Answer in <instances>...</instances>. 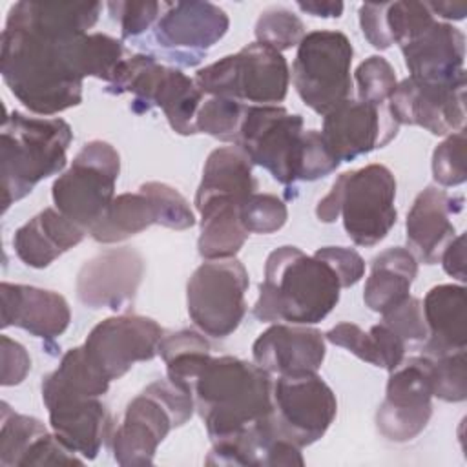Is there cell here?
<instances>
[{"mask_svg":"<svg viewBox=\"0 0 467 467\" xmlns=\"http://www.w3.org/2000/svg\"><path fill=\"white\" fill-rule=\"evenodd\" d=\"M99 2H33L11 5L5 24L22 26L51 36H78L91 29L100 15Z\"/></svg>","mask_w":467,"mask_h":467,"instance_id":"obj_28","label":"cell"},{"mask_svg":"<svg viewBox=\"0 0 467 467\" xmlns=\"http://www.w3.org/2000/svg\"><path fill=\"white\" fill-rule=\"evenodd\" d=\"M195 410L190 392L170 379H157L126 407L120 425L113 431L111 447L119 465H150L157 447L171 429L184 425Z\"/></svg>","mask_w":467,"mask_h":467,"instance_id":"obj_6","label":"cell"},{"mask_svg":"<svg viewBox=\"0 0 467 467\" xmlns=\"http://www.w3.org/2000/svg\"><path fill=\"white\" fill-rule=\"evenodd\" d=\"M159 354L166 363L168 379L186 392H190L193 379L212 356L206 337L192 328L164 336L159 345Z\"/></svg>","mask_w":467,"mask_h":467,"instance_id":"obj_33","label":"cell"},{"mask_svg":"<svg viewBox=\"0 0 467 467\" xmlns=\"http://www.w3.org/2000/svg\"><path fill=\"white\" fill-rule=\"evenodd\" d=\"M86 230L62 215L57 208H44L13 235L16 257L31 268H46L57 257L77 246Z\"/></svg>","mask_w":467,"mask_h":467,"instance_id":"obj_26","label":"cell"},{"mask_svg":"<svg viewBox=\"0 0 467 467\" xmlns=\"http://www.w3.org/2000/svg\"><path fill=\"white\" fill-rule=\"evenodd\" d=\"M0 354H2L0 383L4 387L22 383L27 372L31 370V358L27 350L18 341L7 336H0Z\"/></svg>","mask_w":467,"mask_h":467,"instance_id":"obj_47","label":"cell"},{"mask_svg":"<svg viewBox=\"0 0 467 467\" xmlns=\"http://www.w3.org/2000/svg\"><path fill=\"white\" fill-rule=\"evenodd\" d=\"M325 339L336 347L348 350L350 354L358 356L359 359L381 368V358H379V352L376 348L372 336L368 332H365L363 328H359L358 325L347 323V321L337 323L325 334Z\"/></svg>","mask_w":467,"mask_h":467,"instance_id":"obj_45","label":"cell"},{"mask_svg":"<svg viewBox=\"0 0 467 467\" xmlns=\"http://www.w3.org/2000/svg\"><path fill=\"white\" fill-rule=\"evenodd\" d=\"M352 44L341 31L317 29L297 44L292 82L301 100L317 115H327L350 99Z\"/></svg>","mask_w":467,"mask_h":467,"instance_id":"obj_10","label":"cell"},{"mask_svg":"<svg viewBox=\"0 0 467 467\" xmlns=\"http://www.w3.org/2000/svg\"><path fill=\"white\" fill-rule=\"evenodd\" d=\"M111 16L120 24L122 38H131L144 33L153 22L159 20L162 4L159 2H108Z\"/></svg>","mask_w":467,"mask_h":467,"instance_id":"obj_43","label":"cell"},{"mask_svg":"<svg viewBox=\"0 0 467 467\" xmlns=\"http://www.w3.org/2000/svg\"><path fill=\"white\" fill-rule=\"evenodd\" d=\"M288 219L286 204L272 193H252L239 208V221L248 234H274Z\"/></svg>","mask_w":467,"mask_h":467,"instance_id":"obj_40","label":"cell"},{"mask_svg":"<svg viewBox=\"0 0 467 467\" xmlns=\"http://www.w3.org/2000/svg\"><path fill=\"white\" fill-rule=\"evenodd\" d=\"M244 111L246 106L237 100L224 97H210L202 100L197 111L195 130L197 133H206L223 142L235 144Z\"/></svg>","mask_w":467,"mask_h":467,"instance_id":"obj_35","label":"cell"},{"mask_svg":"<svg viewBox=\"0 0 467 467\" xmlns=\"http://www.w3.org/2000/svg\"><path fill=\"white\" fill-rule=\"evenodd\" d=\"M108 91L131 93L139 111L161 108L171 130L179 135H195V119L202 104V93L195 80L181 69L157 62L151 55H131L122 60Z\"/></svg>","mask_w":467,"mask_h":467,"instance_id":"obj_8","label":"cell"},{"mask_svg":"<svg viewBox=\"0 0 467 467\" xmlns=\"http://www.w3.org/2000/svg\"><path fill=\"white\" fill-rule=\"evenodd\" d=\"M400 124L387 106L347 99L323 119V140L339 162H350L376 148L387 146Z\"/></svg>","mask_w":467,"mask_h":467,"instance_id":"obj_16","label":"cell"},{"mask_svg":"<svg viewBox=\"0 0 467 467\" xmlns=\"http://www.w3.org/2000/svg\"><path fill=\"white\" fill-rule=\"evenodd\" d=\"M246 290L248 272L239 259L206 261L188 279V314L202 334L228 337L246 314Z\"/></svg>","mask_w":467,"mask_h":467,"instance_id":"obj_11","label":"cell"},{"mask_svg":"<svg viewBox=\"0 0 467 467\" xmlns=\"http://www.w3.org/2000/svg\"><path fill=\"white\" fill-rule=\"evenodd\" d=\"M416 274L418 261L410 250L401 246L383 250L370 263V275L363 288L365 305L372 312L385 314L410 296Z\"/></svg>","mask_w":467,"mask_h":467,"instance_id":"obj_29","label":"cell"},{"mask_svg":"<svg viewBox=\"0 0 467 467\" xmlns=\"http://www.w3.org/2000/svg\"><path fill=\"white\" fill-rule=\"evenodd\" d=\"M139 192H142L157 217V224L171 228V230H188L195 224V215L188 204V201L170 184L150 181L144 182Z\"/></svg>","mask_w":467,"mask_h":467,"instance_id":"obj_37","label":"cell"},{"mask_svg":"<svg viewBox=\"0 0 467 467\" xmlns=\"http://www.w3.org/2000/svg\"><path fill=\"white\" fill-rule=\"evenodd\" d=\"M400 49L409 78L429 86L465 84V36L458 27L434 20Z\"/></svg>","mask_w":467,"mask_h":467,"instance_id":"obj_20","label":"cell"},{"mask_svg":"<svg viewBox=\"0 0 467 467\" xmlns=\"http://www.w3.org/2000/svg\"><path fill=\"white\" fill-rule=\"evenodd\" d=\"M193 80L202 95L232 99L244 106H277L288 93L290 69L283 53L252 42L199 69Z\"/></svg>","mask_w":467,"mask_h":467,"instance_id":"obj_7","label":"cell"},{"mask_svg":"<svg viewBox=\"0 0 467 467\" xmlns=\"http://www.w3.org/2000/svg\"><path fill=\"white\" fill-rule=\"evenodd\" d=\"M71 126L58 117H29L11 111L2 119L0 175L5 212L46 177L66 168Z\"/></svg>","mask_w":467,"mask_h":467,"instance_id":"obj_4","label":"cell"},{"mask_svg":"<svg viewBox=\"0 0 467 467\" xmlns=\"http://www.w3.org/2000/svg\"><path fill=\"white\" fill-rule=\"evenodd\" d=\"M2 328L20 327L40 339H55L66 332L71 310L64 296L29 285H0Z\"/></svg>","mask_w":467,"mask_h":467,"instance_id":"obj_24","label":"cell"},{"mask_svg":"<svg viewBox=\"0 0 467 467\" xmlns=\"http://www.w3.org/2000/svg\"><path fill=\"white\" fill-rule=\"evenodd\" d=\"M46 432L47 429L40 420L18 414L4 401L0 416V465L20 467L31 445Z\"/></svg>","mask_w":467,"mask_h":467,"instance_id":"obj_34","label":"cell"},{"mask_svg":"<svg viewBox=\"0 0 467 467\" xmlns=\"http://www.w3.org/2000/svg\"><path fill=\"white\" fill-rule=\"evenodd\" d=\"M434 20L425 2H381L359 7L361 31L376 49H389L392 44L403 46Z\"/></svg>","mask_w":467,"mask_h":467,"instance_id":"obj_27","label":"cell"},{"mask_svg":"<svg viewBox=\"0 0 467 467\" xmlns=\"http://www.w3.org/2000/svg\"><path fill=\"white\" fill-rule=\"evenodd\" d=\"M354 78L358 88V99L376 106H387L398 86L394 67L389 64L387 58L379 55L365 58L358 66Z\"/></svg>","mask_w":467,"mask_h":467,"instance_id":"obj_38","label":"cell"},{"mask_svg":"<svg viewBox=\"0 0 467 467\" xmlns=\"http://www.w3.org/2000/svg\"><path fill=\"white\" fill-rule=\"evenodd\" d=\"M314 255L323 259L334 270L341 288L354 286L365 274V261L354 248L323 246V248H317Z\"/></svg>","mask_w":467,"mask_h":467,"instance_id":"obj_46","label":"cell"},{"mask_svg":"<svg viewBox=\"0 0 467 467\" xmlns=\"http://www.w3.org/2000/svg\"><path fill=\"white\" fill-rule=\"evenodd\" d=\"M432 15H438L445 20H462L467 15L465 4H451V2H425Z\"/></svg>","mask_w":467,"mask_h":467,"instance_id":"obj_51","label":"cell"},{"mask_svg":"<svg viewBox=\"0 0 467 467\" xmlns=\"http://www.w3.org/2000/svg\"><path fill=\"white\" fill-rule=\"evenodd\" d=\"M151 224H157V217L150 199L142 192H128L115 195L104 217L88 234L97 243L111 244L137 235Z\"/></svg>","mask_w":467,"mask_h":467,"instance_id":"obj_32","label":"cell"},{"mask_svg":"<svg viewBox=\"0 0 467 467\" xmlns=\"http://www.w3.org/2000/svg\"><path fill=\"white\" fill-rule=\"evenodd\" d=\"M86 35V33H84ZM78 36H51L5 24L0 35V73L29 111L51 117L82 102Z\"/></svg>","mask_w":467,"mask_h":467,"instance_id":"obj_1","label":"cell"},{"mask_svg":"<svg viewBox=\"0 0 467 467\" xmlns=\"http://www.w3.org/2000/svg\"><path fill=\"white\" fill-rule=\"evenodd\" d=\"M465 84L429 86L412 78L398 82L389 108L398 124L420 126L432 135H451L465 124Z\"/></svg>","mask_w":467,"mask_h":467,"instance_id":"obj_19","label":"cell"},{"mask_svg":"<svg viewBox=\"0 0 467 467\" xmlns=\"http://www.w3.org/2000/svg\"><path fill=\"white\" fill-rule=\"evenodd\" d=\"M381 316V323H385L405 343H423L429 336L427 323L423 317V306L418 297L409 296L400 305L392 306Z\"/></svg>","mask_w":467,"mask_h":467,"instance_id":"obj_42","label":"cell"},{"mask_svg":"<svg viewBox=\"0 0 467 467\" xmlns=\"http://www.w3.org/2000/svg\"><path fill=\"white\" fill-rule=\"evenodd\" d=\"M368 334L372 336L376 348L379 352L381 368H387L389 372H392L396 367H400L401 361L405 359L407 343L398 334H394L385 323L372 325Z\"/></svg>","mask_w":467,"mask_h":467,"instance_id":"obj_48","label":"cell"},{"mask_svg":"<svg viewBox=\"0 0 467 467\" xmlns=\"http://www.w3.org/2000/svg\"><path fill=\"white\" fill-rule=\"evenodd\" d=\"M423 317L429 336L421 345V356L438 358L465 350L467 347V297L463 285L432 286L423 303Z\"/></svg>","mask_w":467,"mask_h":467,"instance_id":"obj_25","label":"cell"},{"mask_svg":"<svg viewBox=\"0 0 467 467\" xmlns=\"http://www.w3.org/2000/svg\"><path fill=\"white\" fill-rule=\"evenodd\" d=\"M164 330L146 316L120 314L97 323L88 334L82 350L88 363L109 383L122 378L135 363L150 361L159 354Z\"/></svg>","mask_w":467,"mask_h":467,"instance_id":"obj_14","label":"cell"},{"mask_svg":"<svg viewBox=\"0 0 467 467\" xmlns=\"http://www.w3.org/2000/svg\"><path fill=\"white\" fill-rule=\"evenodd\" d=\"M252 166L254 164L237 144L213 150L204 162L193 202L210 197H230L244 202V199L255 193L257 188Z\"/></svg>","mask_w":467,"mask_h":467,"instance_id":"obj_31","label":"cell"},{"mask_svg":"<svg viewBox=\"0 0 467 467\" xmlns=\"http://www.w3.org/2000/svg\"><path fill=\"white\" fill-rule=\"evenodd\" d=\"M325 354V334L308 325L275 323L252 345L254 363L277 376L317 372Z\"/></svg>","mask_w":467,"mask_h":467,"instance_id":"obj_21","label":"cell"},{"mask_svg":"<svg viewBox=\"0 0 467 467\" xmlns=\"http://www.w3.org/2000/svg\"><path fill=\"white\" fill-rule=\"evenodd\" d=\"M305 35V24L286 7H268L255 22L257 42L279 53L297 46Z\"/></svg>","mask_w":467,"mask_h":467,"instance_id":"obj_36","label":"cell"},{"mask_svg":"<svg viewBox=\"0 0 467 467\" xmlns=\"http://www.w3.org/2000/svg\"><path fill=\"white\" fill-rule=\"evenodd\" d=\"M396 179L383 164H368L341 173L328 193L317 202L321 223H334L339 215L347 235L358 246H374L396 224Z\"/></svg>","mask_w":467,"mask_h":467,"instance_id":"obj_5","label":"cell"},{"mask_svg":"<svg viewBox=\"0 0 467 467\" xmlns=\"http://www.w3.org/2000/svg\"><path fill=\"white\" fill-rule=\"evenodd\" d=\"M235 144L277 182L299 181L305 146L301 115L283 106H246Z\"/></svg>","mask_w":467,"mask_h":467,"instance_id":"obj_12","label":"cell"},{"mask_svg":"<svg viewBox=\"0 0 467 467\" xmlns=\"http://www.w3.org/2000/svg\"><path fill=\"white\" fill-rule=\"evenodd\" d=\"M272 383L270 372L255 363L210 356L190 392L212 443L237 438L270 420Z\"/></svg>","mask_w":467,"mask_h":467,"instance_id":"obj_2","label":"cell"},{"mask_svg":"<svg viewBox=\"0 0 467 467\" xmlns=\"http://www.w3.org/2000/svg\"><path fill=\"white\" fill-rule=\"evenodd\" d=\"M120 173L119 151L106 140H89L51 188L55 208L89 232L115 199Z\"/></svg>","mask_w":467,"mask_h":467,"instance_id":"obj_9","label":"cell"},{"mask_svg":"<svg viewBox=\"0 0 467 467\" xmlns=\"http://www.w3.org/2000/svg\"><path fill=\"white\" fill-rule=\"evenodd\" d=\"M297 7L305 13L321 18H339L343 15V2H330V0H312V2H297Z\"/></svg>","mask_w":467,"mask_h":467,"instance_id":"obj_50","label":"cell"},{"mask_svg":"<svg viewBox=\"0 0 467 467\" xmlns=\"http://www.w3.org/2000/svg\"><path fill=\"white\" fill-rule=\"evenodd\" d=\"M230 18L210 2L162 4L155 22V40L162 47L204 51L217 44L228 31Z\"/></svg>","mask_w":467,"mask_h":467,"instance_id":"obj_23","label":"cell"},{"mask_svg":"<svg viewBox=\"0 0 467 467\" xmlns=\"http://www.w3.org/2000/svg\"><path fill=\"white\" fill-rule=\"evenodd\" d=\"M463 199L451 197L438 186H427L414 199L407 221V244L425 265L438 263L445 246L456 237L452 215L462 210Z\"/></svg>","mask_w":467,"mask_h":467,"instance_id":"obj_22","label":"cell"},{"mask_svg":"<svg viewBox=\"0 0 467 467\" xmlns=\"http://www.w3.org/2000/svg\"><path fill=\"white\" fill-rule=\"evenodd\" d=\"M465 128L447 135L432 151V177L440 186H458L467 179Z\"/></svg>","mask_w":467,"mask_h":467,"instance_id":"obj_41","label":"cell"},{"mask_svg":"<svg viewBox=\"0 0 467 467\" xmlns=\"http://www.w3.org/2000/svg\"><path fill=\"white\" fill-rule=\"evenodd\" d=\"M55 436L84 460H95L111 441L113 420L97 396L42 390Z\"/></svg>","mask_w":467,"mask_h":467,"instance_id":"obj_18","label":"cell"},{"mask_svg":"<svg viewBox=\"0 0 467 467\" xmlns=\"http://www.w3.org/2000/svg\"><path fill=\"white\" fill-rule=\"evenodd\" d=\"M336 412V394L317 372L277 376L272 383L274 427L299 449L323 438Z\"/></svg>","mask_w":467,"mask_h":467,"instance_id":"obj_13","label":"cell"},{"mask_svg":"<svg viewBox=\"0 0 467 467\" xmlns=\"http://www.w3.org/2000/svg\"><path fill=\"white\" fill-rule=\"evenodd\" d=\"M440 261L445 274L458 279L460 283H465L467 275H465V235L463 234L456 235L445 246V250L440 255Z\"/></svg>","mask_w":467,"mask_h":467,"instance_id":"obj_49","label":"cell"},{"mask_svg":"<svg viewBox=\"0 0 467 467\" xmlns=\"http://www.w3.org/2000/svg\"><path fill=\"white\" fill-rule=\"evenodd\" d=\"M243 202L230 197H210L195 202L201 213V235L197 250L206 261L232 259L248 239V232L239 221Z\"/></svg>","mask_w":467,"mask_h":467,"instance_id":"obj_30","label":"cell"},{"mask_svg":"<svg viewBox=\"0 0 467 467\" xmlns=\"http://www.w3.org/2000/svg\"><path fill=\"white\" fill-rule=\"evenodd\" d=\"M339 290L337 275L323 259L285 244L266 257L254 316L266 323L316 325L337 305Z\"/></svg>","mask_w":467,"mask_h":467,"instance_id":"obj_3","label":"cell"},{"mask_svg":"<svg viewBox=\"0 0 467 467\" xmlns=\"http://www.w3.org/2000/svg\"><path fill=\"white\" fill-rule=\"evenodd\" d=\"M431 359V381H432V396L458 403L467 398V365H465V350H458L452 354L429 358Z\"/></svg>","mask_w":467,"mask_h":467,"instance_id":"obj_39","label":"cell"},{"mask_svg":"<svg viewBox=\"0 0 467 467\" xmlns=\"http://www.w3.org/2000/svg\"><path fill=\"white\" fill-rule=\"evenodd\" d=\"M146 263L130 246L104 250L88 259L77 274V297L88 308H128L144 277Z\"/></svg>","mask_w":467,"mask_h":467,"instance_id":"obj_17","label":"cell"},{"mask_svg":"<svg viewBox=\"0 0 467 467\" xmlns=\"http://www.w3.org/2000/svg\"><path fill=\"white\" fill-rule=\"evenodd\" d=\"M341 162L330 153L321 131L305 130V146L299 181H317L337 170Z\"/></svg>","mask_w":467,"mask_h":467,"instance_id":"obj_44","label":"cell"},{"mask_svg":"<svg viewBox=\"0 0 467 467\" xmlns=\"http://www.w3.org/2000/svg\"><path fill=\"white\" fill-rule=\"evenodd\" d=\"M432 416L431 359L414 356L403 359L387 381L385 400L376 412V427L394 443L414 440Z\"/></svg>","mask_w":467,"mask_h":467,"instance_id":"obj_15","label":"cell"}]
</instances>
